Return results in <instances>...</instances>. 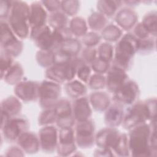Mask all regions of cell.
Segmentation results:
<instances>
[{
    "label": "cell",
    "instance_id": "1",
    "mask_svg": "<svg viewBox=\"0 0 157 157\" xmlns=\"http://www.w3.org/2000/svg\"><path fill=\"white\" fill-rule=\"evenodd\" d=\"M28 15L27 6L24 4L17 2L13 7L10 23L14 30L20 36L24 37L27 35L28 28L26 21Z\"/></svg>",
    "mask_w": 157,
    "mask_h": 157
},
{
    "label": "cell",
    "instance_id": "2",
    "mask_svg": "<svg viewBox=\"0 0 157 157\" xmlns=\"http://www.w3.org/2000/svg\"><path fill=\"white\" fill-rule=\"evenodd\" d=\"M148 134V129L147 126L139 127L135 129L131 136V148L134 155H144L148 152L147 144V137Z\"/></svg>",
    "mask_w": 157,
    "mask_h": 157
},
{
    "label": "cell",
    "instance_id": "3",
    "mask_svg": "<svg viewBox=\"0 0 157 157\" xmlns=\"http://www.w3.org/2000/svg\"><path fill=\"white\" fill-rule=\"evenodd\" d=\"M130 36L125 37L119 44L117 48V59L122 63L126 64L129 59L130 56L134 53V47L131 44V41L129 40Z\"/></svg>",
    "mask_w": 157,
    "mask_h": 157
},
{
    "label": "cell",
    "instance_id": "4",
    "mask_svg": "<svg viewBox=\"0 0 157 157\" xmlns=\"http://www.w3.org/2000/svg\"><path fill=\"white\" fill-rule=\"evenodd\" d=\"M136 85L128 83L117 89L116 96L118 100L126 104H130L136 96Z\"/></svg>",
    "mask_w": 157,
    "mask_h": 157
},
{
    "label": "cell",
    "instance_id": "5",
    "mask_svg": "<svg viewBox=\"0 0 157 157\" xmlns=\"http://www.w3.org/2000/svg\"><path fill=\"white\" fill-rule=\"evenodd\" d=\"M124 73L121 69L113 68L109 73L108 77V86L110 89L118 88L117 86L120 85L124 78Z\"/></svg>",
    "mask_w": 157,
    "mask_h": 157
},
{
    "label": "cell",
    "instance_id": "6",
    "mask_svg": "<svg viewBox=\"0 0 157 157\" xmlns=\"http://www.w3.org/2000/svg\"><path fill=\"white\" fill-rule=\"evenodd\" d=\"M17 123L18 121L13 120L10 122V123H7L6 126H4V132L7 137L13 139L18 135L19 130L21 129L18 128V124Z\"/></svg>",
    "mask_w": 157,
    "mask_h": 157
},
{
    "label": "cell",
    "instance_id": "7",
    "mask_svg": "<svg viewBox=\"0 0 157 157\" xmlns=\"http://www.w3.org/2000/svg\"><path fill=\"white\" fill-rule=\"evenodd\" d=\"M121 112L119 109L115 107L112 108L107 112V122L112 124H117L121 120Z\"/></svg>",
    "mask_w": 157,
    "mask_h": 157
}]
</instances>
